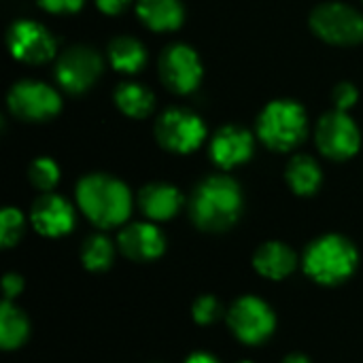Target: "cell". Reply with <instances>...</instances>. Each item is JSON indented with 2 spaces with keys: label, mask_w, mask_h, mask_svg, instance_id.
<instances>
[{
  "label": "cell",
  "mask_w": 363,
  "mask_h": 363,
  "mask_svg": "<svg viewBox=\"0 0 363 363\" xmlns=\"http://www.w3.org/2000/svg\"><path fill=\"white\" fill-rule=\"evenodd\" d=\"M253 155V134L240 125H223L211 140V160L221 170H232Z\"/></svg>",
  "instance_id": "9a60e30c"
},
{
  "label": "cell",
  "mask_w": 363,
  "mask_h": 363,
  "mask_svg": "<svg viewBox=\"0 0 363 363\" xmlns=\"http://www.w3.org/2000/svg\"><path fill=\"white\" fill-rule=\"evenodd\" d=\"M108 62L115 70L125 74H136L147 66V49L140 40L132 36H117L108 43Z\"/></svg>",
  "instance_id": "d6986e66"
},
{
  "label": "cell",
  "mask_w": 363,
  "mask_h": 363,
  "mask_svg": "<svg viewBox=\"0 0 363 363\" xmlns=\"http://www.w3.org/2000/svg\"><path fill=\"white\" fill-rule=\"evenodd\" d=\"M228 325L232 334L245 345H264L277 330V315L257 296L238 298L228 311Z\"/></svg>",
  "instance_id": "5b68a950"
},
{
  "label": "cell",
  "mask_w": 363,
  "mask_h": 363,
  "mask_svg": "<svg viewBox=\"0 0 363 363\" xmlns=\"http://www.w3.org/2000/svg\"><path fill=\"white\" fill-rule=\"evenodd\" d=\"M183 194L168 183H149L138 191V206L151 221H168L183 208Z\"/></svg>",
  "instance_id": "2e32d148"
},
{
  "label": "cell",
  "mask_w": 363,
  "mask_h": 363,
  "mask_svg": "<svg viewBox=\"0 0 363 363\" xmlns=\"http://www.w3.org/2000/svg\"><path fill=\"white\" fill-rule=\"evenodd\" d=\"M81 262L91 272H104L115 262V245L104 234H91L81 247Z\"/></svg>",
  "instance_id": "603a6c76"
},
{
  "label": "cell",
  "mask_w": 363,
  "mask_h": 363,
  "mask_svg": "<svg viewBox=\"0 0 363 363\" xmlns=\"http://www.w3.org/2000/svg\"><path fill=\"white\" fill-rule=\"evenodd\" d=\"M160 79L174 94H189L202 81V64L198 53L183 43L168 45L160 55Z\"/></svg>",
  "instance_id": "8fae6325"
},
{
  "label": "cell",
  "mask_w": 363,
  "mask_h": 363,
  "mask_svg": "<svg viewBox=\"0 0 363 363\" xmlns=\"http://www.w3.org/2000/svg\"><path fill=\"white\" fill-rule=\"evenodd\" d=\"M315 140H317L319 151L325 157L342 162V160L353 157L359 151L362 134L355 121L347 115V111L334 108L319 119Z\"/></svg>",
  "instance_id": "9c48e42d"
},
{
  "label": "cell",
  "mask_w": 363,
  "mask_h": 363,
  "mask_svg": "<svg viewBox=\"0 0 363 363\" xmlns=\"http://www.w3.org/2000/svg\"><path fill=\"white\" fill-rule=\"evenodd\" d=\"M359 264L355 245L340 234H325L313 240L304 251V272L319 285L334 287L353 277Z\"/></svg>",
  "instance_id": "3957f363"
},
{
  "label": "cell",
  "mask_w": 363,
  "mask_h": 363,
  "mask_svg": "<svg viewBox=\"0 0 363 363\" xmlns=\"http://www.w3.org/2000/svg\"><path fill=\"white\" fill-rule=\"evenodd\" d=\"M357 98H359V91H357L355 85L349 83V81L338 83V85L334 87V91H332V100H334V106H336L338 111H349V108L357 102Z\"/></svg>",
  "instance_id": "4316f807"
},
{
  "label": "cell",
  "mask_w": 363,
  "mask_h": 363,
  "mask_svg": "<svg viewBox=\"0 0 363 363\" xmlns=\"http://www.w3.org/2000/svg\"><path fill=\"white\" fill-rule=\"evenodd\" d=\"M313 32L332 45H359L363 43V15L342 2L319 4L311 13Z\"/></svg>",
  "instance_id": "8992f818"
},
{
  "label": "cell",
  "mask_w": 363,
  "mask_h": 363,
  "mask_svg": "<svg viewBox=\"0 0 363 363\" xmlns=\"http://www.w3.org/2000/svg\"><path fill=\"white\" fill-rule=\"evenodd\" d=\"M240 363H253V362H240Z\"/></svg>",
  "instance_id": "d6a6232c"
},
{
  "label": "cell",
  "mask_w": 363,
  "mask_h": 363,
  "mask_svg": "<svg viewBox=\"0 0 363 363\" xmlns=\"http://www.w3.org/2000/svg\"><path fill=\"white\" fill-rule=\"evenodd\" d=\"M77 204L96 228L111 230L130 219L132 194L123 181L96 172L79 181Z\"/></svg>",
  "instance_id": "7a4b0ae2"
},
{
  "label": "cell",
  "mask_w": 363,
  "mask_h": 363,
  "mask_svg": "<svg viewBox=\"0 0 363 363\" xmlns=\"http://www.w3.org/2000/svg\"><path fill=\"white\" fill-rule=\"evenodd\" d=\"M49 13H74L83 6L85 0H36Z\"/></svg>",
  "instance_id": "83f0119b"
},
{
  "label": "cell",
  "mask_w": 363,
  "mask_h": 363,
  "mask_svg": "<svg viewBox=\"0 0 363 363\" xmlns=\"http://www.w3.org/2000/svg\"><path fill=\"white\" fill-rule=\"evenodd\" d=\"M185 363H221L215 355H211V353H204V351H198V353H191Z\"/></svg>",
  "instance_id": "4dcf8cb0"
},
{
  "label": "cell",
  "mask_w": 363,
  "mask_h": 363,
  "mask_svg": "<svg viewBox=\"0 0 363 363\" xmlns=\"http://www.w3.org/2000/svg\"><path fill=\"white\" fill-rule=\"evenodd\" d=\"M21 289H23V281H21L19 274L11 272V274H6V277L2 279V294H4V300L13 302V300L21 294Z\"/></svg>",
  "instance_id": "f1b7e54d"
},
{
  "label": "cell",
  "mask_w": 363,
  "mask_h": 363,
  "mask_svg": "<svg viewBox=\"0 0 363 363\" xmlns=\"http://www.w3.org/2000/svg\"><path fill=\"white\" fill-rule=\"evenodd\" d=\"M30 221L40 236L60 238L74 230V208L68 200L57 194H43L34 200L30 211Z\"/></svg>",
  "instance_id": "4fadbf2b"
},
{
  "label": "cell",
  "mask_w": 363,
  "mask_h": 363,
  "mask_svg": "<svg viewBox=\"0 0 363 363\" xmlns=\"http://www.w3.org/2000/svg\"><path fill=\"white\" fill-rule=\"evenodd\" d=\"M28 177H30V183L40 189L43 194H49L57 181H60V168L53 160L49 157H38L30 164V170H28Z\"/></svg>",
  "instance_id": "cb8c5ba5"
},
{
  "label": "cell",
  "mask_w": 363,
  "mask_h": 363,
  "mask_svg": "<svg viewBox=\"0 0 363 363\" xmlns=\"http://www.w3.org/2000/svg\"><path fill=\"white\" fill-rule=\"evenodd\" d=\"M30 336V321L21 308L4 300L0 306V347L4 351L19 349Z\"/></svg>",
  "instance_id": "7402d4cb"
},
{
  "label": "cell",
  "mask_w": 363,
  "mask_h": 363,
  "mask_svg": "<svg viewBox=\"0 0 363 363\" xmlns=\"http://www.w3.org/2000/svg\"><path fill=\"white\" fill-rule=\"evenodd\" d=\"M136 13L140 21L155 32L177 30L185 17V9L181 0H138Z\"/></svg>",
  "instance_id": "ac0fdd59"
},
{
  "label": "cell",
  "mask_w": 363,
  "mask_h": 363,
  "mask_svg": "<svg viewBox=\"0 0 363 363\" xmlns=\"http://www.w3.org/2000/svg\"><path fill=\"white\" fill-rule=\"evenodd\" d=\"M242 189L225 174L204 179L189 198V217L202 232H228L242 215Z\"/></svg>",
  "instance_id": "6da1fadb"
},
{
  "label": "cell",
  "mask_w": 363,
  "mask_h": 363,
  "mask_svg": "<svg viewBox=\"0 0 363 363\" xmlns=\"http://www.w3.org/2000/svg\"><path fill=\"white\" fill-rule=\"evenodd\" d=\"M119 251L132 262H153L166 251V236L149 221H136L119 232Z\"/></svg>",
  "instance_id": "5bb4252c"
},
{
  "label": "cell",
  "mask_w": 363,
  "mask_h": 363,
  "mask_svg": "<svg viewBox=\"0 0 363 363\" xmlns=\"http://www.w3.org/2000/svg\"><path fill=\"white\" fill-rule=\"evenodd\" d=\"M285 179H287L289 187L294 189V194L313 196L319 191V187L323 183V172H321V166L311 155H296L287 164Z\"/></svg>",
  "instance_id": "ffe728a7"
},
{
  "label": "cell",
  "mask_w": 363,
  "mask_h": 363,
  "mask_svg": "<svg viewBox=\"0 0 363 363\" xmlns=\"http://www.w3.org/2000/svg\"><path fill=\"white\" fill-rule=\"evenodd\" d=\"M283 363H311L308 357H304V355H289V357H285Z\"/></svg>",
  "instance_id": "1f68e13d"
},
{
  "label": "cell",
  "mask_w": 363,
  "mask_h": 363,
  "mask_svg": "<svg viewBox=\"0 0 363 363\" xmlns=\"http://www.w3.org/2000/svg\"><path fill=\"white\" fill-rule=\"evenodd\" d=\"M223 315V306L215 296H200L191 306V317L198 325H211L219 321Z\"/></svg>",
  "instance_id": "484cf974"
},
{
  "label": "cell",
  "mask_w": 363,
  "mask_h": 363,
  "mask_svg": "<svg viewBox=\"0 0 363 363\" xmlns=\"http://www.w3.org/2000/svg\"><path fill=\"white\" fill-rule=\"evenodd\" d=\"M26 232V219L21 215V211L9 206L0 213V245L4 249L15 247L21 236Z\"/></svg>",
  "instance_id": "d4e9b609"
},
{
  "label": "cell",
  "mask_w": 363,
  "mask_h": 363,
  "mask_svg": "<svg viewBox=\"0 0 363 363\" xmlns=\"http://www.w3.org/2000/svg\"><path fill=\"white\" fill-rule=\"evenodd\" d=\"M115 104L117 108L128 115V117H134V119H145L153 113L155 108V96L149 87L140 85V83H121L115 94Z\"/></svg>",
  "instance_id": "44dd1931"
},
{
  "label": "cell",
  "mask_w": 363,
  "mask_h": 363,
  "mask_svg": "<svg viewBox=\"0 0 363 363\" xmlns=\"http://www.w3.org/2000/svg\"><path fill=\"white\" fill-rule=\"evenodd\" d=\"M128 4H130V0H96V6L104 15H119L125 11Z\"/></svg>",
  "instance_id": "f546056e"
},
{
  "label": "cell",
  "mask_w": 363,
  "mask_h": 363,
  "mask_svg": "<svg viewBox=\"0 0 363 363\" xmlns=\"http://www.w3.org/2000/svg\"><path fill=\"white\" fill-rule=\"evenodd\" d=\"M102 74V57L96 49L85 45H74L66 49L55 64L57 83L70 94H83Z\"/></svg>",
  "instance_id": "30bf717a"
},
{
  "label": "cell",
  "mask_w": 363,
  "mask_h": 363,
  "mask_svg": "<svg viewBox=\"0 0 363 363\" xmlns=\"http://www.w3.org/2000/svg\"><path fill=\"white\" fill-rule=\"evenodd\" d=\"M308 134V117L296 100H272L257 117L259 140L279 153L294 151Z\"/></svg>",
  "instance_id": "277c9868"
},
{
  "label": "cell",
  "mask_w": 363,
  "mask_h": 363,
  "mask_svg": "<svg viewBox=\"0 0 363 363\" xmlns=\"http://www.w3.org/2000/svg\"><path fill=\"white\" fill-rule=\"evenodd\" d=\"M253 266L255 270L270 281H283L285 277H289L296 266H298V255L296 251L279 240H270L264 242L255 255H253Z\"/></svg>",
  "instance_id": "e0dca14e"
},
{
  "label": "cell",
  "mask_w": 363,
  "mask_h": 363,
  "mask_svg": "<svg viewBox=\"0 0 363 363\" xmlns=\"http://www.w3.org/2000/svg\"><path fill=\"white\" fill-rule=\"evenodd\" d=\"M6 45L11 55L26 64H45L55 55V38L43 23L32 19L15 21L6 32Z\"/></svg>",
  "instance_id": "7c38bea8"
},
{
  "label": "cell",
  "mask_w": 363,
  "mask_h": 363,
  "mask_svg": "<svg viewBox=\"0 0 363 363\" xmlns=\"http://www.w3.org/2000/svg\"><path fill=\"white\" fill-rule=\"evenodd\" d=\"M206 136L202 119L185 108H170L155 121V138L170 153H191Z\"/></svg>",
  "instance_id": "ba28073f"
},
{
  "label": "cell",
  "mask_w": 363,
  "mask_h": 363,
  "mask_svg": "<svg viewBox=\"0 0 363 363\" xmlns=\"http://www.w3.org/2000/svg\"><path fill=\"white\" fill-rule=\"evenodd\" d=\"M6 104L9 111L23 121H47L60 113L62 98L51 85L34 79H23L9 89Z\"/></svg>",
  "instance_id": "52a82bcc"
}]
</instances>
